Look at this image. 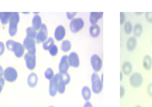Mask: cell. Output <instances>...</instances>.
Instances as JSON below:
<instances>
[{
    "label": "cell",
    "instance_id": "obj_1",
    "mask_svg": "<svg viewBox=\"0 0 152 107\" xmlns=\"http://www.w3.org/2000/svg\"><path fill=\"white\" fill-rule=\"evenodd\" d=\"M6 47L10 51L14 52L16 58H22L25 54V48L20 42H15L14 40H7L6 42Z\"/></svg>",
    "mask_w": 152,
    "mask_h": 107
},
{
    "label": "cell",
    "instance_id": "obj_2",
    "mask_svg": "<svg viewBox=\"0 0 152 107\" xmlns=\"http://www.w3.org/2000/svg\"><path fill=\"white\" fill-rule=\"evenodd\" d=\"M19 14L11 12V16L9 22V34L11 37L15 36L18 31V23H19Z\"/></svg>",
    "mask_w": 152,
    "mask_h": 107
},
{
    "label": "cell",
    "instance_id": "obj_3",
    "mask_svg": "<svg viewBox=\"0 0 152 107\" xmlns=\"http://www.w3.org/2000/svg\"><path fill=\"white\" fill-rule=\"evenodd\" d=\"M91 88L92 91L95 94H100L103 88L102 85V80L100 79L99 76L98 75L97 73H93L91 75Z\"/></svg>",
    "mask_w": 152,
    "mask_h": 107
},
{
    "label": "cell",
    "instance_id": "obj_4",
    "mask_svg": "<svg viewBox=\"0 0 152 107\" xmlns=\"http://www.w3.org/2000/svg\"><path fill=\"white\" fill-rule=\"evenodd\" d=\"M17 78H18V72L15 68L12 66L6 68L3 72V79H5V81L14 82L17 80Z\"/></svg>",
    "mask_w": 152,
    "mask_h": 107
},
{
    "label": "cell",
    "instance_id": "obj_5",
    "mask_svg": "<svg viewBox=\"0 0 152 107\" xmlns=\"http://www.w3.org/2000/svg\"><path fill=\"white\" fill-rule=\"evenodd\" d=\"M84 21L81 18H73L70 23V30L72 33H78L83 28Z\"/></svg>",
    "mask_w": 152,
    "mask_h": 107
},
{
    "label": "cell",
    "instance_id": "obj_6",
    "mask_svg": "<svg viewBox=\"0 0 152 107\" xmlns=\"http://www.w3.org/2000/svg\"><path fill=\"white\" fill-rule=\"evenodd\" d=\"M36 42L34 39H31L29 38H25L23 40V47L25 50H27L28 54L35 55L36 54Z\"/></svg>",
    "mask_w": 152,
    "mask_h": 107
},
{
    "label": "cell",
    "instance_id": "obj_7",
    "mask_svg": "<svg viewBox=\"0 0 152 107\" xmlns=\"http://www.w3.org/2000/svg\"><path fill=\"white\" fill-rule=\"evenodd\" d=\"M48 31H47V26L46 24H42V26L40 28L39 31L37 33L36 35V43H43L47 41L48 39Z\"/></svg>",
    "mask_w": 152,
    "mask_h": 107
},
{
    "label": "cell",
    "instance_id": "obj_8",
    "mask_svg": "<svg viewBox=\"0 0 152 107\" xmlns=\"http://www.w3.org/2000/svg\"><path fill=\"white\" fill-rule=\"evenodd\" d=\"M24 60L28 70L32 71L36 66V55H31V54L26 53L24 55Z\"/></svg>",
    "mask_w": 152,
    "mask_h": 107
},
{
    "label": "cell",
    "instance_id": "obj_9",
    "mask_svg": "<svg viewBox=\"0 0 152 107\" xmlns=\"http://www.w3.org/2000/svg\"><path fill=\"white\" fill-rule=\"evenodd\" d=\"M143 82V78L140 73H134L130 78V84L134 88H139L142 86Z\"/></svg>",
    "mask_w": 152,
    "mask_h": 107
},
{
    "label": "cell",
    "instance_id": "obj_10",
    "mask_svg": "<svg viewBox=\"0 0 152 107\" xmlns=\"http://www.w3.org/2000/svg\"><path fill=\"white\" fill-rule=\"evenodd\" d=\"M91 63L93 70L95 73L101 71L102 66V61L101 58L97 55H93L91 58Z\"/></svg>",
    "mask_w": 152,
    "mask_h": 107
},
{
    "label": "cell",
    "instance_id": "obj_11",
    "mask_svg": "<svg viewBox=\"0 0 152 107\" xmlns=\"http://www.w3.org/2000/svg\"><path fill=\"white\" fill-rule=\"evenodd\" d=\"M69 65L68 62V55H63L62 58H61L60 63L58 65V71H59V74H66L68 72Z\"/></svg>",
    "mask_w": 152,
    "mask_h": 107
},
{
    "label": "cell",
    "instance_id": "obj_12",
    "mask_svg": "<svg viewBox=\"0 0 152 107\" xmlns=\"http://www.w3.org/2000/svg\"><path fill=\"white\" fill-rule=\"evenodd\" d=\"M68 62L70 66L78 68L79 66V58L76 52H71L68 55Z\"/></svg>",
    "mask_w": 152,
    "mask_h": 107
},
{
    "label": "cell",
    "instance_id": "obj_13",
    "mask_svg": "<svg viewBox=\"0 0 152 107\" xmlns=\"http://www.w3.org/2000/svg\"><path fill=\"white\" fill-rule=\"evenodd\" d=\"M66 30L64 26L59 25L56 27L55 31V38L57 41H62L65 38Z\"/></svg>",
    "mask_w": 152,
    "mask_h": 107
},
{
    "label": "cell",
    "instance_id": "obj_14",
    "mask_svg": "<svg viewBox=\"0 0 152 107\" xmlns=\"http://www.w3.org/2000/svg\"><path fill=\"white\" fill-rule=\"evenodd\" d=\"M55 79H56L57 82V87H58V93L63 94H64V92L66 90V85L63 82V80L61 79L60 74H56L55 75Z\"/></svg>",
    "mask_w": 152,
    "mask_h": 107
},
{
    "label": "cell",
    "instance_id": "obj_15",
    "mask_svg": "<svg viewBox=\"0 0 152 107\" xmlns=\"http://www.w3.org/2000/svg\"><path fill=\"white\" fill-rule=\"evenodd\" d=\"M58 93V87H57V82L55 77L51 80H50V85H49V94L51 97H55Z\"/></svg>",
    "mask_w": 152,
    "mask_h": 107
},
{
    "label": "cell",
    "instance_id": "obj_16",
    "mask_svg": "<svg viewBox=\"0 0 152 107\" xmlns=\"http://www.w3.org/2000/svg\"><path fill=\"white\" fill-rule=\"evenodd\" d=\"M38 84V75L36 73H31L27 78V85L31 88H34Z\"/></svg>",
    "mask_w": 152,
    "mask_h": 107
},
{
    "label": "cell",
    "instance_id": "obj_17",
    "mask_svg": "<svg viewBox=\"0 0 152 107\" xmlns=\"http://www.w3.org/2000/svg\"><path fill=\"white\" fill-rule=\"evenodd\" d=\"M103 15L102 12H91L90 15V23L92 25H96L98 21Z\"/></svg>",
    "mask_w": 152,
    "mask_h": 107
},
{
    "label": "cell",
    "instance_id": "obj_18",
    "mask_svg": "<svg viewBox=\"0 0 152 107\" xmlns=\"http://www.w3.org/2000/svg\"><path fill=\"white\" fill-rule=\"evenodd\" d=\"M42 18L39 15H34L32 19V27L35 31H39L42 26Z\"/></svg>",
    "mask_w": 152,
    "mask_h": 107
},
{
    "label": "cell",
    "instance_id": "obj_19",
    "mask_svg": "<svg viewBox=\"0 0 152 107\" xmlns=\"http://www.w3.org/2000/svg\"><path fill=\"white\" fill-rule=\"evenodd\" d=\"M89 32L91 36L93 37V38H97V37L99 36L100 32H101L99 26L97 25V24L96 25H91L89 29Z\"/></svg>",
    "mask_w": 152,
    "mask_h": 107
},
{
    "label": "cell",
    "instance_id": "obj_20",
    "mask_svg": "<svg viewBox=\"0 0 152 107\" xmlns=\"http://www.w3.org/2000/svg\"><path fill=\"white\" fill-rule=\"evenodd\" d=\"M11 12H0V20L3 25H6L10 22Z\"/></svg>",
    "mask_w": 152,
    "mask_h": 107
},
{
    "label": "cell",
    "instance_id": "obj_21",
    "mask_svg": "<svg viewBox=\"0 0 152 107\" xmlns=\"http://www.w3.org/2000/svg\"><path fill=\"white\" fill-rule=\"evenodd\" d=\"M82 96H83L85 101H87V102L89 101L91 97V90H90L88 86H85L83 87V89H82Z\"/></svg>",
    "mask_w": 152,
    "mask_h": 107
},
{
    "label": "cell",
    "instance_id": "obj_22",
    "mask_svg": "<svg viewBox=\"0 0 152 107\" xmlns=\"http://www.w3.org/2000/svg\"><path fill=\"white\" fill-rule=\"evenodd\" d=\"M26 38H29V39H36L37 31L32 26H29V27L26 28Z\"/></svg>",
    "mask_w": 152,
    "mask_h": 107
},
{
    "label": "cell",
    "instance_id": "obj_23",
    "mask_svg": "<svg viewBox=\"0 0 152 107\" xmlns=\"http://www.w3.org/2000/svg\"><path fill=\"white\" fill-rule=\"evenodd\" d=\"M137 40L134 37H131L127 41V49L129 51H133L134 48L136 47Z\"/></svg>",
    "mask_w": 152,
    "mask_h": 107
},
{
    "label": "cell",
    "instance_id": "obj_24",
    "mask_svg": "<svg viewBox=\"0 0 152 107\" xmlns=\"http://www.w3.org/2000/svg\"><path fill=\"white\" fill-rule=\"evenodd\" d=\"M142 65H143V67L147 70V71H149L151 70V68L152 66V59L151 56L149 55H146L143 58V63H142Z\"/></svg>",
    "mask_w": 152,
    "mask_h": 107
},
{
    "label": "cell",
    "instance_id": "obj_25",
    "mask_svg": "<svg viewBox=\"0 0 152 107\" xmlns=\"http://www.w3.org/2000/svg\"><path fill=\"white\" fill-rule=\"evenodd\" d=\"M54 45H55V40H54V39L53 38H49V39H47L46 42H43V45H42L43 50L49 51V50Z\"/></svg>",
    "mask_w": 152,
    "mask_h": 107
},
{
    "label": "cell",
    "instance_id": "obj_26",
    "mask_svg": "<svg viewBox=\"0 0 152 107\" xmlns=\"http://www.w3.org/2000/svg\"><path fill=\"white\" fill-rule=\"evenodd\" d=\"M71 43L69 40H64L62 44H61V50L64 53L68 52L69 50H71Z\"/></svg>",
    "mask_w": 152,
    "mask_h": 107
},
{
    "label": "cell",
    "instance_id": "obj_27",
    "mask_svg": "<svg viewBox=\"0 0 152 107\" xmlns=\"http://www.w3.org/2000/svg\"><path fill=\"white\" fill-rule=\"evenodd\" d=\"M123 71L124 74H126V75L130 74L131 71H132V66H131V63H128V62H125L123 66Z\"/></svg>",
    "mask_w": 152,
    "mask_h": 107
},
{
    "label": "cell",
    "instance_id": "obj_28",
    "mask_svg": "<svg viewBox=\"0 0 152 107\" xmlns=\"http://www.w3.org/2000/svg\"><path fill=\"white\" fill-rule=\"evenodd\" d=\"M133 32H134V35H135V37H139L140 35L142 34V25L140 23H137L135 26H134V31H133Z\"/></svg>",
    "mask_w": 152,
    "mask_h": 107
},
{
    "label": "cell",
    "instance_id": "obj_29",
    "mask_svg": "<svg viewBox=\"0 0 152 107\" xmlns=\"http://www.w3.org/2000/svg\"><path fill=\"white\" fill-rule=\"evenodd\" d=\"M45 78L47 79V80H51V79L55 77V74H54V71H53V70L51 69V68H48V69H47V71H45Z\"/></svg>",
    "mask_w": 152,
    "mask_h": 107
},
{
    "label": "cell",
    "instance_id": "obj_30",
    "mask_svg": "<svg viewBox=\"0 0 152 107\" xmlns=\"http://www.w3.org/2000/svg\"><path fill=\"white\" fill-rule=\"evenodd\" d=\"M60 77H61V79L63 80V82H64L66 86L67 85V84L70 83V81H71V77L69 75L68 73L66 74H60Z\"/></svg>",
    "mask_w": 152,
    "mask_h": 107
},
{
    "label": "cell",
    "instance_id": "obj_31",
    "mask_svg": "<svg viewBox=\"0 0 152 107\" xmlns=\"http://www.w3.org/2000/svg\"><path fill=\"white\" fill-rule=\"evenodd\" d=\"M124 30H125V33L127 34H131L132 32V25L130 22H126L124 26Z\"/></svg>",
    "mask_w": 152,
    "mask_h": 107
},
{
    "label": "cell",
    "instance_id": "obj_32",
    "mask_svg": "<svg viewBox=\"0 0 152 107\" xmlns=\"http://www.w3.org/2000/svg\"><path fill=\"white\" fill-rule=\"evenodd\" d=\"M49 53H50V55L53 57H55L56 55H58V47L56 46V45H54L51 47L50 50H49Z\"/></svg>",
    "mask_w": 152,
    "mask_h": 107
},
{
    "label": "cell",
    "instance_id": "obj_33",
    "mask_svg": "<svg viewBox=\"0 0 152 107\" xmlns=\"http://www.w3.org/2000/svg\"><path fill=\"white\" fill-rule=\"evenodd\" d=\"M4 51H5V46H4V43L0 41V56H2V55L4 54Z\"/></svg>",
    "mask_w": 152,
    "mask_h": 107
},
{
    "label": "cell",
    "instance_id": "obj_34",
    "mask_svg": "<svg viewBox=\"0 0 152 107\" xmlns=\"http://www.w3.org/2000/svg\"><path fill=\"white\" fill-rule=\"evenodd\" d=\"M4 85H5V79L3 78H0V94H1V92L3 91Z\"/></svg>",
    "mask_w": 152,
    "mask_h": 107
},
{
    "label": "cell",
    "instance_id": "obj_35",
    "mask_svg": "<svg viewBox=\"0 0 152 107\" xmlns=\"http://www.w3.org/2000/svg\"><path fill=\"white\" fill-rule=\"evenodd\" d=\"M145 15H146V18H147V22L152 23V12H147Z\"/></svg>",
    "mask_w": 152,
    "mask_h": 107
},
{
    "label": "cell",
    "instance_id": "obj_36",
    "mask_svg": "<svg viewBox=\"0 0 152 107\" xmlns=\"http://www.w3.org/2000/svg\"><path fill=\"white\" fill-rule=\"evenodd\" d=\"M147 90V94H148V95L152 98V83H150L149 85H148Z\"/></svg>",
    "mask_w": 152,
    "mask_h": 107
},
{
    "label": "cell",
    "instance_id": "obj_37",
    "mask_svg": "<svg viewBox=\"0 0 152 107\" xmlns=\"http://www.w3.org/2000/svg\"><path fill=\"white\" fill-rule=\"evenodd\" d=\"M75 15H76L75 12H74V13H70V12L66 13V16H67V18H68V19H71V20L73 19V18Z\"/></svg>",
    "mask_w": 152,
    "mask_h": 107
},
{
    "label": "cell",
    "instance_id": "obj_38",
    "mask_svg": "<svg viewBox=\"0 0 152 107\" xmlns=\"http://www.w3.org/2000/svg\"><path fill=\"white\" fill-rule=\"evenodd\" d=\"M121 24H123L124 23V20H125V15H124V14L121 13Z\"/></svg>",
    "mask_w": 152,
    "mask_h": 107
},
{
    "label": "cell",
    "instance_id": "obj_39",
    "mask_svg": "<svg viewBox=\"0 0 152 107\" xmlns=\"http://www.w3.org/2000/svg\"><path fill=\"white\" fill-rule=\"evenodd\" d=\"M83 107H93L92 104L90 102H86V103L84 104Z\"/></svg>",
    "mask_w": 152,
    "mask_h": 107
},
{
    "label": "cell",
    "instance_id": "obj_40",
    "mask_svg": "<svg viewBox=\"0 0 152 107\" xmlns=\"http://www.w3.org/2000/svg\"><path fill=\"white\" fill-rule=\"evenodd\" d=\"M3 72H4V71H3V67H2V66H0V78H3Z\"/></svg>",
    "mask_w": 152,
    "mask_h": 107
},
{
    "label": "cell",
    "instance_id": "obj_41",
    "mask_svg": "<svg viewBox=\"0 0 152 107\" xmlns=\"http://www.w3.org/2000/svg\"><path fill=\"white\" fill-rule=\"evenodd\" d=\"M123 94H124V88L123 86H121V97H123Z\"/></svg>",
    "mask_w": 152,
    "mask_h": 107
},
{
    "label": "cell",
    "instance_id": "obj_42",
    "mask_svg": "<svg viewBox=\"0 0 152 107\" xmlns=\"http://www.w3.org/2000/svg\"><path fill=\"white\" fill-rule=\"evenodd\" d=\"M135 107H141V106H135Z\"/></svg>",
    "mask_w": 152,
    "mask_h": 107
},
{
    "label": "cell",
    "instance_id": "obj_43",
    "mask_svg": "<svg viewBox=\"0 0 152 107\" xmlns=\"http://www.w3.org/2000/svg\"><path fill=\"white\" fill-rule=\"evenodd\" d=\"M49 107H55V106H49Z\"/></svg>",
    "mask_w": 152,
    "mask_h": 107
},
{
    "label": "cell",
    "instance_id": "obj_44",
    "mask_svg": "<svg viewBox=\"0 0 152 107\" xmlns=\"http://www.w3.org/2000/svg\"></svg>",
    "mask_w": 152,
    "mask_h": 107
}]
</instances>
